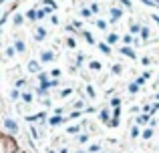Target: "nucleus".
<instances>
[{
  "label": "nucleus",
  "mask_w": 159,
  "mask_h": 153,
  "mask_svg": "<svg viewBox=\"0 0 159 153\" xmlns=\"http://www.w3.org/2000/svg\"><path fill=\"white\" fill-rule=\"evenodd\" d=\"M4 127H6L8 131H18V125H16V121H12V119H6V121H4Z\"/></svg>",
  "instance_id": "1"
},
{
  "label": "nucleus",
  "mask_w": 159,
  "mask_h": 153,
  "mask_svg": "<svg viewBox=\"0 0 159 153\" xmlns=\"http://www.w3.org/2000/svg\"><path fill=\"white\" fill-rule=\"evenodd\" d=\"M121 52H123L125 57H131V59H135V57H137V54H135V50H131L129 46H123V48H121Z\"/></svg>",
  "instance_id": "2"
},
{
  "label": "nucleus",
  "mask_w": 159,
  "mask_h": 153,
  "mask_svg": "<svg viewBox=\"0 0 159 153\" xmlns=\"http://www.w3.org/2000/svg\"><path fill=\"white\" fill-rule=\"evenodd\" d=\"M40 59H42L44 63H48V61H52V59H54V54H52L50 50H44V52L40 54Z\"/></svg>",
  "instance_id": "3"
},
{
  "label": "nucleus",
  "mask_w": 159,
  "mask_h": 153,
  "mask_svg": "<svg viewBox=\"0 0 159 153\" xmlns=\"http://www.w3.org/2000/svg\"><path fill=\"white\" fill-rule=\"evenodd\" d=\"M119 16H121V10L119 8H113V10H111V22L119 20Z\"/></svg>",
  "instance_id": "4"
},
{
  "label": "nucleus",
  "mask_w": 159,
  "mask_h": 153,
  "mask_svg": "<svg viewBox=\"0 0 159 153\" xmlns=\"http://www.w3.org/2000/svg\"><path fill=\"white\" fill-rule=\"evenodd\" d=\"M28 71H30V73H39V63H36V61H30V63H28Z\"/></svg>",
  "instance_id": "5"
},
{
  "label": "nucleus",
  "mask_w": 159,
  "mask_h": 153,
  "mask_svg": "<svg viewBox=\"0 0 159 153\" xmlns=\"http://www.w3.org/2000/svg\"><path fill=\"white\" fill-rule=\"evenodd\" d=\"M44 38H46V30L44 28H39L36 30V40H44Z\"/></svg>",
  "instance_id": "6"
},
{
  "label": "nucleus",
  "mask_w": 159,
  "mask_h": 153,
  "mask_svg": "<svg viewBox=\"0 0 159 153\" xmlns=\"http://www.w3.org/2000/svg\"><path fill=\"white\" fill-rule=\"evenodd\" d=\"M99 117H101V121H103V123H111V121H109V111H107V109H105V111H101Z\"/></svg>",
  "instance_id": "7"
},
{
  "label": "nucleus",
  "mask_w": 159,
  "mask_h": 153,
  "mask_svg": "<svg viewBox=\"0 0 159 153\" xmlns=\"http://www.w3.org/2000/svg\"><path fill=\"white\" fill-rule=\"evenodd\" d=\"M26 18H30V20H36V10H32V8H30V10L26 12Z\"/></svg>",
  "instance_id": "8"
},
{
  "label": "nucleus",
  "mask_w": 159,
  "mask_h": 153,
  "mask_svg": "<svg viewBox=\"0 0 159 153\" xmlns=\"http://www.w3.org/2000/svg\"><path fill=\"white\" fill-rule=\"evenodd\" d=\"M14 48H16L18 52H24V42H22V40H16V46H14Z\"/></svg>",
  "instance_id": "9"
},
{
  "label": "nucleus",
  "mask_w": 159,
  "mask_h": 153,
  "mask_svg": "<svg viewBox=\"0 0 159 153\" xmlns=\"http://www.w3.org/2000/svg\"><path fill=\"white\" fill-rule=\"evenodd\" d=\"M147 121H151V119H149V115H139V119H137V123H147Z\"/></svg>",
  "instance_id": "10"
},
{
  "label": "nucleus",
  "mask_w": 159,
  "mask_h": 153,
  "mask_svg": "<svg viewBox=\"0 0 159 153\" xmlns=\"http://www.w3.org/2000/svg\"><path fill=\"white\" fill-rule=\"evenodd\" d=\"M117 40H119L117 34H109V37H107V42H109V44H113V42H117Z\"/></svg>",
  "instance_id": "11"
},
{
  "label": "nucleus",
  "mask_w": 159,
  "mask_h": 153,
  "mask_svg": "<svg viewBox=\"0 0 159 153\" xmlns=\"http://www.w3.org/2000/svg\"><path fill=\"white\" fill-rule=\"evenodd\" d=\"M61 121H63V117H61V115H56V117H52V119H50V125H59Z\"/></svg>",
  "instance_id": "12"
},
{
  "label": "nucleus",
  "mask_w": 159,
  "mask_h": 153,
  "mask_svg": "<svg viewBox=\"0 0 159 153\" xmlns=\"http://www.w3.org/2000/svg\"><path fill=\"white\" fill-rule=\"evenodd\" d=\"M141 38H145V40L149 38V28H147V26H145V28H141Z\"/></svg>",
  "instance_id": "13"
},
{
  "label": "nucleus",
  "mask_w": 159,
  "mask_h": 153,
  "mask_svg": "<svg viewBox=\"0 0 159 153\" xmlns=\"http://www.w3.org/2000/svg\"><path fill=\"white\" fill-rule=\"evenodd\" d=\"M99 48H101V50H103L105 54H109V52H111V50H109V46H107L105 42H101V44H99Z\"/></svg>",
  "instance_id": "14"
},
{
  "label": "nucleus",
  "mask_w": 159,
  "mask_h": 153,
  "mask_svg": "<svg viewBox=\"0 0 159 153\" xmlns=\"http://www.w3.org/2000/svg\"><path fill=\"white\" fill-rule=\"evenodd\" d=\"M22 99H24V103H32V95H30V93H24Z\"/></svg>",
  "instance_id": "15"
},
{
  "label": "nucleus",
  "mask_w": 159,
  "mask_h": 153,
  "mask_svg": "<svg viewBox=\"0 0 159 153\" xmlns=\"http://www.w3.org/2000/svg\"><path fill=\"white\" fill-rule=\"evenodd\" d=\"M22 20H24V16H20V14L14 16V24H22Z\"/></svg>",
  "instance_id": "16"
},
{
  "label": "nucleus",
  "mask_w": 159,
  "mask_h": 153,
  "mask_svg": "<svg viewBox=\"0 0 159 153\" xmlns=\"http://www.w3.org/2000/svg\"><path fill=\"white\" fill-rule=\"evenodd\" d=\"M91 69H93V71H99V69H101V63L93 61V63H91Z\"/></svg>",
  "instance_id": "17"
},
{
  "label": "nucleus",
  "mask_w": 159,
  "mask_h": 153,
  "mask_svg": "<svg viewBox=\"0 0 159 153\" xmlns=\"http://www.w3.org/2000/svg\"><path fill=\"white\" fill-rule=\"evenodd\" d=\"M83 34H85V40H87V42H91V44L95 42V40H93V37H91V32H83Z\"/></svg>",
  "instance_id": "18"
},
{
  "label": "nucleus",
  "mask_w": 159,
  "mask_h": 153,
  "mask_svg": "<svg viewBox=\"0 0 159 153\" xmlns=\"http://www.w3.org/2000/svg\"><path fill=\"white\" fill-rule=\"evenodd\" d=\"M151 135H153V131H151V129H145V131H143V137H145V139H149Z\"/></svg>",
  "instance_id": "19"
},
{
  "label": "nucleus",
  "mask_w": 159,
  "mask_h": 153,
  "mask_svg": "<svg viewBox=\"0 0 159 153\" xmlns=\"http://www.w3.org/2000/svg\"><path fill=\"white\" fill-rule=\"evenodd\" d=\"M139 87H137V83H133V85H129V93H135Z\"/></svg>",
  "instance_id": "20"
},
{
  "label": "nucleus",
  "mask_w": 159,
  "mask_h": 153,
  "mask_svg": "<svg viewBox=\"0 0 159 153\" xmlns=\"http://www.w3.org/2000/svg\"><path fill=\"white\" fill-rule=\"evenodd\" d=\"M10 97H12V99H20V93H18V91H16V89H14V91H12V93H10Z\"/></svg>",
  "instance_id": "21"
},
{
  "label": "nucleus",
  "mask_w": 159,
  "mask_h": 153,
  "mask_svg": "<svg viewBox=\"0 0 159 153\" xmlns=\"http://www.w3.org/2000/svg\"><path fill=\"white\" fill-rule=\"evenodd\" d=\"M141 2H143V4H147V6H155V4H157L155 0H141Z\"/></svg>",
  "instance_id": "22"
},
{
  "label": "nucleus",
  "mask_w": 159,
  "mask_h": 153,
  "mask_svg": "<svg viewBox=\"0 0 159 153\" xmlns=\"http://www.w3.org/2000/svg\"><path fill=\"white\" fill-rule=\"evenodd\" d=\"M139 30H141L139 24H133V26H131V32H139Z\"/></svg>",
  "instance_id": "23"
},
{
  "label": "nucleus",
  "mask_w": 159,
  "mask_h": 153,
  "mask_svg": "<svg viewBox=\"0 0 159 153\" xmlns=\"http://www.w3.org/2000/svg\"><path fill=\"white\" fill-rule=\"evenodd\" d=\"M145 81H147L145 76H139V79H137V87H139V85H145Z\"/></svg>",
  "instance_id": "24"
},
{
  "label": "nucleus",
  "mask_w": 159,
  "mask_h": 153,
  "mask_svg": "<svg viewBox=\"0 0 159 153\" xmlns=\"http://www.w3.org/2000/svg\"><path fill=\"white\" fill-rule=\"evenodd\" d=\"M119 103H121L119 99H111V105H113V107H115V109H117V107H119Z\"/></svg>",
  "instance_id": "25"
},
{
  "label": "nucleus",
  "mask_w": 159,
  "mask_h": 153,
  "mask_svg": "<svg viewBox=\"0 0 159 153\" xmlns=\"http://www.w3.org/2000/svg\"><path fill=\"white\" fill-rule=\"evenodd\" d=\"M87 93H89L91 97H95V89H93V87H87Z\"/></svg>",
  "instance_id": "26"
},
{
  "label": "nucleus",
  "mask_w": 159,
  "mask_h": 153,
  "mask_svg": "<svg viewBox=\"0 0 159 153\" xmlns=\"http://www.w3.org/2000/svg\"><path fill=\"white\" fill-rule=\"evenodd\" d=\"M77 131H79V127H69V133H71V135H75Z\"/></svg>",
  "instance_id": "27"
},
{
  "label": "nucleus",
  "mask_w": 159,
  "mask_h": 153,
  "mask_svg": "<svg viewBox=\"0 0 159 153\" xmlns=\"http://www.w3.org/2000/svg\"><path fill=\"white\" fill-rule=\"evenodd\" d=\"M89 151H91V153H95V151H99V145H91V147H89Z\"/></svg>",
  "instance_id": "28"
},
{
  "label": "nucleus",
  "mask_w": 159,
  "mask_h": 153,
  "mask_svg": "<svg viewBox=\"0 0 159 153\" xmlns=\"http://www.w3.org/2000/svg\"><path fill=\"white\" fill-rule=\"evenodd\" d=\"M123 40H125V42H127V44H131V42H133V38L129 37V34H127V37H123Z\"/></svg>",
  "instance_id": "29"
},
{
  "label": "nucleus",
  "mask_w": 159,
  "mask_h": 153,
  "mask_svg": "<svg viewBox=\"0 0 159 153\" xmlns=\"http://www.w3.org/2000/svg\"><path fill=\"white\" fill-rule=\"evenodd\" d=\"M113 73H117V75H119V73H121V65H115V67H113Z\"/></svg>",
  "instance_id": "30"
},
{
  "label": "nucleus",
  "mask_w": 159,
  "mask_h": 153,
  "mask_svg": "<svg viewBox=\"0 0 159 153\" xmlns=\"http://www.w3.org/2000/svg\"><path fill=\"white\" fill-rule=\"evenodd\" d=\"M97 26H99V28H105V26H107V24H105V22H103V20H97Z\"/></svg>",
  "instance_id": "31"
},
{
  "label": "nucleus",
  "mask_w": 159,
  "mask_h": 153,
  "mask_svg": "<svg viewBox=\"0 0 159 153\" xmlns=\"http://www.w3.org/2000/svg\"><path fill=\"white\" fill-rule=\"evenodd\" d=\"M24 83H26V81H24V79H18V81H16V87H22V85H24Z\"/></svg>",
  "instance_id": "32"
},
{
  "label": "nucleus",
  "mask_w": 159,
  "mask_h": 153,
  "mask_svg": "<svg viewBox=\"0 0 159 153\" xmlns=\"http://www.w3.org/2000/svg\"><path fill=\"white\" fill-rule=\"evenodd\" d=\"M137 135H139V129H137V127H135V129H133V131H131V137H137Z\"/></svg>",
  "instance_id": "33"
},
{
  "label": "nucleus",
  "mask_w": 159,
  "mask_h": 153,
  "mask_svg": "<svg viewBox=\"0 0 159 153\" xmlns=\"http://www.w3.org/2000/svg\"><path fill=\"white\" fill-rule=\"evenodd\" d=\"M39 79L42 81V83H44V81H46V73H40V75H39Z\"/></svg>",
  "instance_id": "34"
},
{
  "label": "nucleus",
  "mask_w": 159,
  "mask_h": 153,
  "mask_svg": "<svg viewBox=\"0 0 159 153\" xmlns=\"http://www.w3.org/2000/svg\"><path fill=\"white\" fill-rule=\"evenodd\" d=\"M121 2H123V6H131V2H129V0H121Z\"/></svg>",
  "instance_id": "35"
},
{
  "label": "nucleus",
  "mask_w": 159,
  "mask_h": 153,
  "mask_svg": "<svg viewBox=\"0 0 159 153\" xmlns=\"http://www.w3.org/2000/svg\"><path fill=\"white\" fill-rule=\"evenodd\" d=\"M153 18H155V22H157V24H159V16H153Z\"/></svg>",
  "instance_id": "36"
},
{
  "label": "nucleus",
  "mask_w": 159,
  "mask_h": 153,
  "mask_svg": "<svg viewBox=\"0 0 159 153\" xmlns=\"http://www.w3.org/2000/svg\"><path fill=\"white\" fill-rule=\"evenodd\" d=\"M157 99H159V93H157Z\"/></svg>",
  "instance_id": "37"
}]
</instances>
